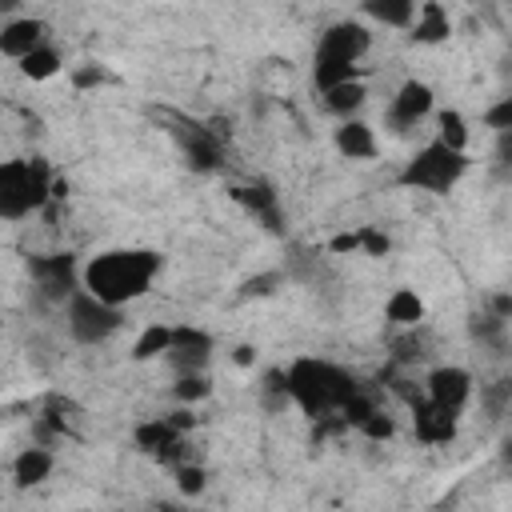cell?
<instances>
[{
  "label": "cell",
  "mask_w": 512,
  "mask_h": 512,
  "mask_svg": "<svg viewBox=\"0 0 512 512\" xmlns=\"http://www.w3.org/2000/svg\"><path fill=\"white\" fill-rule=\"evenodd\" d=\"M160 272V256L148 252V248H112V252H100L84 264V284L92 296H100L104 304H116L124 308L128 300H140L152 280Z\"/></svg>",
  "instance_id": "1"
},
{
  "label": "cell",
  "mask_w": 512,
  "mask_h": 512,
  "mask_svg": "<svg viewBox=\"0 0 512 512\" xmlns=\"http://www.w3.org/2000/svg\"><path fill=\"white\" fill-rule=\"evenodd\" d=\"M284 376H288L292 404H300L308 416H324L332 408H344L356 396V384L340 368H332L324 360H296Z\"/></svg>",
  "instance_id": "2"
},
{
  "label": "cell",
  "mask_w": 512,
  "mask_h": 512,
  "mask_svg": "<svg viewBox=\"0 0 512 512\" xmlns=\"http://www.w3.org/2000/svg\"><path fill=\"white\" fill-rule=\"evenodd\" d=\"M48 200V176L32 160L0 164V220H20Z\"/></svg>",
  "instance_id": "3"
},
{
  "label": "cell",
  "mask_w": 512,
  "mask_h": 512,
  "mask_svg": "<svg viewBox=\"0 0 512 512\" xmlns=\"http://www.w3.org/2000/svg\"><path fill=\"white\" fill-rule=\"evenodd\" d=\"M464 168H468V156L464 152H452L440 140H432L428 148H420L404 164L400 184L420 188V192H448V188H456V180L464 176Z\"/></svg>",
  "instance_id": "4"
},
{
  "label": "cell",
  "mask_w": 512,
  "mask_h": 512,
  "mask_svg": "<svg viewBox=\"0 0 512 512\" xmlns=\"http://www.w3.org/2000/svg\"><path fill=\"white\" fill-rule=\"evenodd\" d=\"M64 320H68V332L76 344H104L120 324V308L116 304H104L100 296H92L88 288H72L68 292V308H64Z\"/></svg>",
  "instance_id": "5"
},
{
  "label": "cell",
  "mask_w": 512,
  "mask_h": 512,
  "mask_svg": "<svg viewBox=\"0 0 512 512\" xmlns=\"http://www.w3.org/2000/svg\"><path fill=\"white\" fill-rule=\"evenodd\" d=\"M472 400V372L460 368V364H444V368H432L428 376V404L456 416L464 404Z\"/></svg>",
  "instance_id": "6"
},
{
  "label": "cell",
  "mask_w": 512,
  "mask_h": 512,
  "mask_svg": "<svg viewBox=\"0 0 512 512\" xmlns=\"http://www.w3.org/2000/svg\"><path fill=\"white\" fill-rule=\"evenodd\" d=\"M372 36L364 24L356 20H340V24H328L316 40V56H328V60H344V64H356L364 52H368Z\"/></svg>",
  "instance_id": "7"
},
{
  "label": "cell",
  "mask_w": 512,
  "mask_h": 512,
  "mask_svg": "<svg viewBox=\"0 0 512 512\" xmlns=\"http://www.w3.org/2000/svg\"><path fill=\"white\" fill-rule=\"evenodd\" d=\"M432 88L424 84V80H404L400 88H396V96H392V108H388V124L396 128V132H404V128H416L428 112H432Z\"/></svg>",
  "instance_id": "8"
},
{
  "label": "cell",
  "mask_w": 512,
  "mask_h": 512,
  "mask_svg": "<svg viewBox=\"0 0 512 512\" xmlns=\"http://www.w3.org/2000/svg\"><path fill=\"white\" fill-rule=\"evenodd\" d=\"M208 352H212V336L200 332V328H172V340H168V364L180 372H204L208 364Z\"/></svg>",
  "instance_id": "9"
},
{
  "label": "cell",
  "mask_w": 512,
  "mask_h": 512,
  "mask_svg": "<svg viewBox=\"0 0 512 512\" xmlns=\"http://www.w3.org/2000/svg\"><path fill=\"white\" fill-rule=\"evenodd\" d=\"M44 36H48V24H44V20H36V16H12V20L0 28V52L12 56V60H20V56H28L32 48H40Z\"/></svg>",
  "instance_id": "10"
},
{
  "label": "cell",
  "mask_w": 512,
  "mask_h": 512,
  "mask_svg": "<svg viewBox=\"0 0 512 512\" xmlns=\"http://www.w3.org/2000/svg\"><path fill=\"white\" fill-rule=\"evenodd\" d=\"M408 28H412V40H420V44H440V40H448L452 20H448L444 4L424 0V4H416V16H412Z\"/></svg>",
  "instance_id": "11"
},
{
  "label": "cell",
  "mask_w": 512,
  "mask_h": 512,
  "mask_svg": "<svg viewBox=\"0 0 512 512\" xmlns=\"http://www.w3.org/2000/svg\"><path fill=\"white\" fill-rule=\"evenodd\" d=\"M336 148H340V156H348V160H372V156H376V132H372V124L348 116V120L336 128Z\"/></svg>",
  "instance_id": "12"
},
{
  "label": "cell",
  "mask_w": 512,
  "mask_h": 512,
  "mask_svg": "<svg viewBox=\"0 0 512 512\" xmlns=\"http://www.w3.org/2000/svg\"><path fill=\"white\" fill-rule=\"evenodd\" d=\"M52 452L48 448H24L16 460H12V480L20 484V488H32V484H44L48 480V472H52Z\"/></svg>",
  "instance_id": "13"
},
{
  "label": "cell",
  "mask_w": 512,
  "mask_h": 512,
  "mask_svg": "<svg viewBox=\"0 0 512 512\" xmlns=\"http://www.w3.org/2000/svg\"><path fill=\"white\" fill-rule=\"evenodd\" d=\"M384 316L396 324V328H416L424 320V300L412 292V288H396L384 304Z\"/></svg>",
  "instance_id": "14"
},
{
  "label": "cell",
  "mask_w": 512,
  "mask_h": 512,
  "mask_svg": "<svg viewBox=\"0 0 512 512\" xmlns=\"http://www.w3.org/2000/svg\"><path fill=\"white\" fill-rule=\"evenodd\" d=\"M364 96H368V88L352 76V80H344V84H332V88H324V108L332 112V116H352L360 104H364Z\"/></svg>",
  "instance_id": "15"
},
{
  "label": "cell",
  "mask_w": 512,
  "mask_h": 512,
  "mask_svg": "<svg viewBox=\"0 0 512 512\" xmlns=\"http://www.w3.org/2000/svg\"><path fill=\"white\" fill-rule=\"evenodd\" d=\"M364 12H368L376 24L408 28L412 16H416V0H364Z\"/></svg>",
  "instance_id": "16"
},
{
  "label": "cell",
  "mask_w": 512,
  "mask_h": 512,
  "mask_svg": "<svg viewBox=\"0 0 512 512\" xmlns=\"http://www.w3.org/2000/svg\"><path fill=\"white\" fill-rule=\"evenodd\" d=\"M60 68H64V60H60V52H56L52 44H40V48H32L28 56H20V72H24L28 80H52Z\"/></svg>",
  "instance_id": "17"
},
{
  "label": "cell",
  "mask_w": 512,
  "mask_h": 512,
  "mask_svg": "<svg viewBox=\"0 0 512 512\" xmlns=\"http://www.w3.org/2000/svg\"><path fill=\"white\" fill-rule=\"evenodd\" d=\"M232 196H236L240 204H248L272 232L280 228V208H276V196H272L268 188H232Z\"/></svg>",
  "instance_id": "18"
},
{
  "label": "cell",
  "mask_w": 512,
  "mask_h": 512,
  "mask_svg": "<svg viewBox=\"0 0 512 512\" xmlns=\"http://www.w3.org/2000/svg\"><path fill=\"white\" fill-rule=\"evenodd\" d=\"M176 440H180V432L168 424V416L148 420V424H140V428H136V444H140L144 452H164V448H176Z\"/></svg>",
  "instance_id": "19"
},
{
  "label": "cell",
  "mask_w": 512,
  "mask_h": 512,
  "mask_svg": "<svg viewBox=\"0 0 512 512\" xmlns=\"http://www.w3.org/2000/svg\"><path fill=\"white\" fill-rule=\"evenodd\" d=\"M168 340H172V328H168V324H148V328L136 336L132 356H136V360H152V356L168 352Z\"/></svg>",
  "instance_id": "20"
},
{
  "label": "cell",
  "mask_w": 512,
  "mask_h": 512,
  "mask_svg": "<svg viewBox=\"0 0 512 512\" xmlns=\"http://www.w3.org/2000/svg\"><path fill=\"white\" fill-rule=\"evenodd\" d=\"M352 76H356V64H344V60L316 56V64H312V80H316L320 92L332 88V84H344V80H352Z\"/></svg>",
  "instance_id": "21"
},
{
  "label": "cell",
  "mask_w": 512,
  "mask_h": 512,
  "mask_svg": "<svg viewBox=\"0 0 512 512\" xmlns=\"http://www.w3.org/2000/svg\"><path fill=\"white\" fill-rule=\"evenodd\" d=\"M436 124H440V136H436V140H440L444 148H452V152H464V148H468V124H464L460 112L448 108V112L436 116Z\"/></svg>",
  "instance_id": "22"
},
{
  "label": "cell",
  "mask_w": 512,
  "mask_h": 512,
  "mask_svg": "<svg viewBox=\"0 0 512 512\" xmlns=\"http://www.w3.org/2000/svg\"><path fill=\"white\" fill-rule=\"evenodd\" d=\"M172 392H176V400L196 404V400H204V396L212 392V384H208V376H204V372H180Z\"/></svg>",
  "instance_id": "23"
},
{
  "label": "cell",
  "mask_w": 512,
  "mask_h": 512,
  "mask_svg": "<svg viewBox=\"0 0 512 512\" xmlns=\"http://www.w3.org/2000/svg\"><path fill=\"white\" fill-rule=\"evenodd\" d=\"M260 396H264V408L268 412H280V408H288V376L284 372H268L264 376V384H260Z\"/></svg>",
  "instance_id": "24"
},
{
  "label": "cell",
  "mask_w": 512,
  "mask_h": 512,
  "mask_svg": "<svg viewBox=\"0 0 512 512\" xmlns=\"http://www.w3.org/2000/svg\"><path fill=\"white\" fill-rule=\"evenodd\" d=\"M504 324H508L504 316H476V320H472V336L500 348V344H504Z\"/></svg>",
  "instance_id": "25"
},
{
  "label": "cell",
  "mask_w": 512,
  "mask_h": 512,
  "mask_svg": "<svg viewBox=\"0 0 512 512\" xmlns=\"http://www.w3.org/2000/svg\"><path fill=\"white\" fill-rule=\"evenodd\" d=\"M176 488H180L184 496H200V492L208 488V476H204V468H196V464H184V468H176Z\"/></svg>",
  "instance_id": "26"
},
{
  "label": "cell",
  "mask_w": 512,
  "mask_h": 512,
  "mask_svg": "<svg viewBox=\"0 0 512 512\" xmlns=\"http://www.w3.org/2000/svg\"><path fill=\"white\" fill-rule=\"evenodd\" d=\"M360 248H364L368 256H388L392 240H388L380 228H360Z\"/></svg>",
  "instance_id": "27"
},
{
  "label": "cell",
  "mask_w": 512,
  "mask_h": 512,
  "mask_svg": "<svg viewBox=\"0 0 512 512\" xmlns=\"http://www.w3.org/2000/svg\"><path fill=\"white\" fill-rule=\"evenodd\" d=\"M488 128H496V132H508L512 128V100H500L496 108H488Z\"/></svg>",
  "instance_id": "28"
},
{
  "label": "cell",
  "mask_w": 512,
  "mask_h": 512,
  "mask_svg": "<svg viewBox=\"0 0 512 512\" xmlns=\"http://www.w3.org/2000/svg\"><path fill=\"white\" fill-rule=\"evenodd\" d=\"M360 428H364L372 440H388V436H392V420H384L380 412H368V416L360 420Z\"/></svg>",
  "instance_id": "29"
},
{
  "label": "cell",
  "mask_w": 512,
  "mask_h": 512,
  "mask_svg": "<svg viewBox=\"0 0 512 512\" xmlns=\"http://www.w3.org/2000/svg\"><path fill=\"white\" fill-rule=\"evenodd\" d=\"M356 248H360V232H340V236H332V240H328V252H336V256L356 252Z\"/></svg>",
  "instance_id": "30"
},
{
  "label": "cell",
  "mask_w": 512,
  "mask_h": 512,
  "mask_svg": "<svg viewBox=\"0 0 512 512\" xmlns=\"http://www.w3.org/2000/svg\"><path fill=\"white\" fill-rule=\"evenodd\" d=\"M100 80H104V76H100V68H96V64H84V68H76V72H72V84H76V88H96Z\"/></svg>",
  "instance_id": "31"
},
{
  "label": "cell",
  "mask_w": 512,
  "mask_h": 512,
  "mask_svg": "<svg viewBox=\"0 0 512 512\" xmlns=\"http://www.w3.org/2000/svg\"><path fill=\"white\" fill-rule=\"evenodd\" d=\"M276 284H280V276H276V272H268V276H256V280H248V284H244V292H248V296H268Z\"/></svg>",
  "instance_id": "32"
},
{
  "label": "cell",
  "mask_w": 512,
  "mask_h": 512,
  "mask_svg": "<svg viewBox=\"0 0 512 512\" xmlns=\"http://www.w3.org/2000/svg\"><path fill=\"white\" fill-rule=\"evenodd\" d=\"M232 360H236L240 368H252V364H256V348H252V344H236V348H232Z\"/></svg>",
  "instance_id": "33"
},
{
  "label": "cell",
  "mask_w": 512,
  "mask_h": 512,
  "mask_svg": "<svg viewBox=\"0 0 512 512\" xmlns=\"http://www.w3.org/2000/svg\"><path fill=\"white\" fill-rule=\"evenodd\" d=\"M20 4H24V0H0V16H12Z\"/></svg>",
  "instance_id": "34"
}]
</instances>
